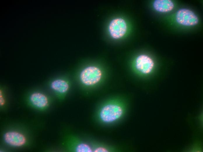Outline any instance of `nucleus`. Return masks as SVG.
<instances>
[{
	"instance_id": "f257e3e1",
	"label": "nucleus",
	"mask_w": 203,
	"mask_h": 152,
	"mask_svg": "<svg viewBox=\"0 0 203 152\" xmlns=\"http://www.w3.org/2000/svg\"><path fill=\"white\" fill-rule=\"evenodd\" d=\"M108 71L101 66L88 64L75 71L74 78L81 87L90 89L97 87L106 81Z\"/></svg>"
},
{
	"instance_id": "f03ea898",
	"label": "nucleus",
	"mask_w": 203,
	"mask_h": 152,
	"mask_svg": "<svg viewBox=\"0 0 203 152\" xmlns=\"http://www.w3.org/2000/svg\"><path fill=\"white\" fill-rule=\"evenodd\" d=\"M126 106L122 100L112 99L104 103L99 108L98 116L102 123L110 124L120 120L124 115Z\"/></svg>"
},
{
	"instance_id": "7ed1b4c3",
	"label": "nucleus",
	"mask_w": 203,
	"mask_h": 152,
	"mask_svg": "<svg viewBox=\"0 0 203 152\" xmlns=\"http://www.w3.org/2000/svg\"><path fill=\"white\" fill-rule=\"evenodd\" d=\"M132 72L138 78L146 80L153 78L159 72L152 57L148 54L141 53L135 58Z\"/></svg>"
},
{
	"instance_id": "20e7f679",
	"label": "nucleus",
	"mask_w": 203,
	"mask_h": 152,
	"mask_svg": "<svg viewBox=\"0 0 203 152\" xmlns=\"http://www.w3.org/2000/svg\"><path fill=\"white\" fill-rule=\"evenodd\" d=\"M71 80L68 75L55 76L49 80L48 84L51 90L59 98H63L69 91Z\"/></svg>"
},
{
	"instance_id": "39448f33",
	"label": "nucleus",
	"mask_w": 203,
	"mask_h": 152,
	"mask_svg": "<svg viewBox=\"0 0 203 152\" xmlns=\"http://www.w3.org/2000/svg\"><path fill=\"white\" fill-rule=\"evenodd\" d=\"M176 20L179 24L185 26H193L197 24L199 19L195 14L191 10L186 8H182L177 12Z\"/></svg>"
},
{
	"instance_id": "423d86ee",
	"label": "nucleus",
	"mask_w": 203,
	"mask_h": 152,
	"mask_svg": "<svg viewBox=\"0 0 203 152\" xmlns=\"http://www.w3.org/2000/svg\"><path fill=\"white\" fill-rule=\"evenodd\" d=\"M127 30V25L125 20L120 18L113 19L110 23L108 30L111 37L115 39L123 37Z\"/></svg>"
},
{
	"instance_id": "0eeeda50",
	"label": "nucleus",
	"mask_w": 203,
	"mask_h": 152,
	"mask_svg": "<svg viewBox=\"0 0 203 152\" xmlns=\"http://www.w3.org/2000/svg\"><path fill=\"white\" fill-rule=\"evenodd\" d=\"M28 102L35 108L43 109L49 106L50 99L45 93L39 91H33L29 95L28 98Z\"/></svg>"
},
{
	"instance_id": "6e6552de",
	"label": "nucleus",
	"mask_w": 203,
	"mask_h": 152,
	"mask_svg": "<svg viewBox=\"0 0 203 152\" xmlns=\"http://www.w3.org/2000/svg\"><path fill=\"white\" fill-rule=\"evenodd\" d=\"M5 142L12 146L19 147L24 145L27 142L25 136L22 133L17 131H9L4 135Z\"/></svg>"
},
{
	"instance_id": "1a4fd4ad",
	"label": "nucleus",
	"mask_w": 203,
	"mask_h": 152,
	"mask_svg": "<svg viewBox=\"0 0 203 152\" xmlns=\"http://www.w3.org/2000/svg\"><path fill=\"white\" fill-rule=\"evenodd\" d=\"M153 6L156 11L165 13L172 11L174 5L173 2L170 0H156L154 1Z\"/></svg>"
},
{
	"instance_id": "9d476101",
	"label": "nucleus",
	"mask_w": 203,
	"mask_h": 152,
	"mask_svg": "<svg viewBox=\"0 0 203 152\" xmlns=\"http://www.w3.org/2000/svg\"><path fill=\"white\" fill-rule=\"evenodd\" d=\"M71 146L73 151L77 152H92L93 149L88 144L83 141H73Z\"/></svg>"
},
{
	"instance_id": "9b49d317",
	"label": "nucleus",
	"mask_w": 203,
	"mask_h": 152,
	"mask_svg": "<svg viewBox=\"0 0 203 152\" xmlns=\"http://www.w3.org/2000/svg\"><path fill=\"white\" fill-rule=\"evenodd\" d=\"M3 90L2 88L0 90V105L1 107H4L6 103V99Z\"/></svg>"
},
{
	"instance_id": "f8f14e48",
	"label": "nucleus",
	"mask_w": 203,
	"mask_h": 152,
	"mask_svg": "<svg viewBox=\"0 0 203 152\" xmlns=\"http://www.w3.org/2000/svg\"><path fill=\"white\" fill-rule=\"evenodd\" d=\"M108 150L105 147L102 146H97L93 149V151L95 152H107Z\"/></svg>"
}]
</instances>
